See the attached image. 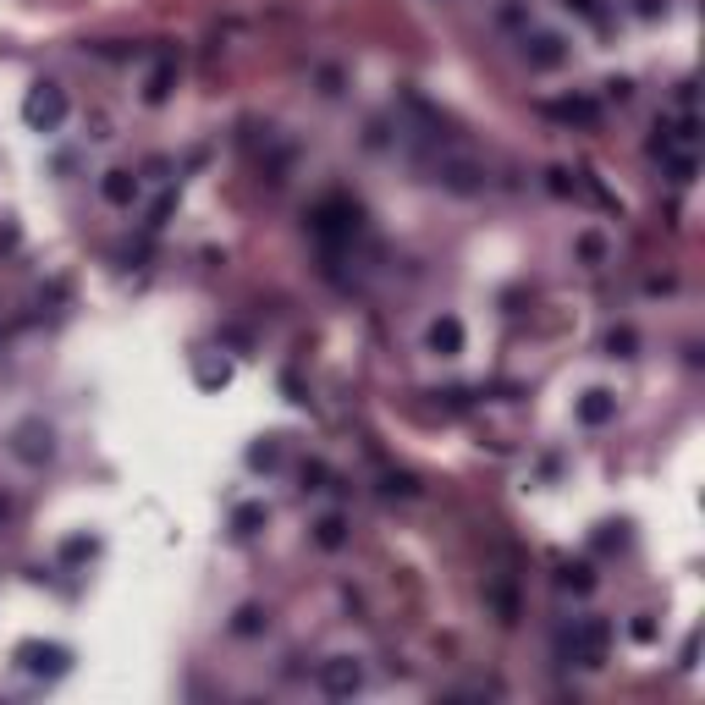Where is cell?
<instances>
[{"instance_id":"obj_1","label":"cell","mask_w":705,"mask_h":705,"mask_svg":"<svg viewBox=\"0 0 705 705\" xmlns=\"http://www.w3.org/2000/svg\"><path fill=\"white\" fill-rule=\"evenodd\" d=\"M309 232H314L319 243H352V237H359V204H347V199H326V204H314Z\"/></svg>"},{"instance_id":"obj_2","label":"cell","mask_w":705,"mask_h":705,"mask_svg":"<svg viewBox=\"0 0 705 705\" xmlns=\"http://www.w3.org/2000/svg\"><path fill=\"white\" fill-rule=\"evenodd\" d=\"M22 121L34 127V133H55V127L67 121V94H61V83H34V88H28Z\"/></svg>"},{"instance_id":"obj_3","label":"cell","mask_w":705,"mask_h":705,"mask_svg":"<svg viewBox=\"0 0 705 705\" xmlns=\"http://www.w3.org/2000/svg\"><path fill=\"white\" fill-rule=\"evenodd\" d=\"M606 645H612V623H601V618H585L579 628L568 634V656L579 661V667H601L606 661Z\"/></svg>"},{"instance_id":"obj_4","label":"cell","mask_w":705,"mask_h":705,"mask_svg":"<svg viewBox=\"0 0 705 705\" xmlns=\"http://www.w3.org/2000/svg\"><path fill=\"white\" fill-rule=\"evenodd\" d=\"M694 144H700V121L694 116H667L661 127H656V154L667 160V154H694Z\"/></svg>"},{"instance_id":"obj_5","label":"cell","mask_w":705,"mask_h":705,"mask_svg":"<svg viewBox=\"0 0 705 705\" xmlns=\"http://www.w3.org/2000/svg\"><path fill=\"white\" fill-rule=\"evenodd\" d=\"M319 689L326 694H359L364 689V667L352 661V656H331V661H319Z\"/></svg>"},{"instance_id":"obj_6","label":"cell","mask_w":705,"mask_h":705,"mask_svg":"<svg viewBox=\"0 0 705 705\" xmlns=\"http://www.w3.org/2000/svg\"><path fill=\"white\" fill-rule=\"evenodd\" d=\"M524 61H529L535 72H552V67H562V61H568V45L557 34H524Z\"/></svg>"},{"instance_id":"obj_7","label":"cell","mask_w":705,"mask_h":705,"mask_svg":"<svg viewBox=\"0 0 705 705\" xmlns=\"http://www.w3.org/2000/svg\"><path fill=\"white\" fill-rule=\"evenodd\" d=\"M12 452H17L22 463H45V458H50V425H39V419L17 425V435H12Z\"/></svg>"},{"instance_id":"obj_8","label":"cell","mask_w":705,"mask_h":705,"mask_svg":"<svg viewBox=\"0 0 705 705\" xmlns=\"http://www.w3.org/2000/svg\"><path fill=\"white\" fill-rule=\"evenodd\" d=\"M100 199L116 204V210L138 204V177H133V171H105V177H100Z\"/></svg>"},{"instance_id":"obj_9","label":"cell","mask_w":705,"mask_h":705,"mask_svg":"<svg viewBox=\"0 0 705 705\" xmlns=\"http://www.w3.org/2000/svg\"><path fill=\"white\" fill-rule=\"evenodd\" d=\"M441 182L458 187V194H479V187H485V171L469 166V160H441Z\"/></svg>"},{"instance_id":"obj_10","label":"cell","mask_w":705,"mask_h":705,"mask_svg":"<svg viewBox=\"0 0 705 705\" xmlns=\"http://www.w3.org/2000/svg\"><path fill=\"white\" fill-rule=\"evenodd\" d=\"M22 661H28V672H39V678H55V672H67V651H61V645H28Z\"/></svg>"},{"instance_id":"obj_11","label":"cell","mask_w":705,"mask_h":705,"mask_svg":"<svg viewBox=\"0 0 705 705\" xmlns=\"http://www.w3.org/2000/svg\"><path fill=\"white\" fill-rule=\"evenodd\" d=\"M430 347L446 352V359H452V352H463V319H452V314L435 319V326H430Z\"/></svg>"},{"instance_id":"obj_12","label":"cell","mask_w":705,"mask_h":705,"mask_svg":"<svg viewBox=\"0 0 705 705\" xmlns=\"http://www.w3.org/2000/svg\"><path fill=\"white\" fill-rule=\"evenodd\" d=\"M618 413V397L612 392H585V402H579V419L585 425H606Z\"/></svg>"},{"instance_id":"obj_13","label":"cell","mask_w":705,"mask_h":705,"mask_svg":"<svg viewBox=\"0 0 705 705\" xmlns=\"http://www.w3.org/2000/svg\"><path fill=\"white\" fill-rule=\"evenodd\" d=\"M552 116H557V121L595 127V121H601V105H595V100H557V105H552Z\"/></svg>"},{"instance_id":"obj_14","label":"cell","mask_w":705,"mask_h":705,"mask_svg":"<svg viewBox=\"0 0 705 705\" xmlns=\"http://www.w3.org/2000/svg\"><path fill=\"white\" fill-rule=\"evenodd\" d=\"M314 540H319L326 552H342V546H347V518H342V512H326V518L314 524Z\"/></svg>"},{"instance_id":"obj_15","label":"cell","mask_w":705,"mask_h":705,"mask_svg":"<svg viewBox=\"0 0 705 705\" xmlns=\"http://www.w3.org/2000/svg\"><path fill=\"white\" fill-rule=\"evenodd\" d=\"M171 83H177V61H160V67L149 72V88H144V100H149V105H160V100H166V94H171Z\"/></svg>"},{"instance_id":"obj_16","label":"cell","mask_w":705,"mask_h":705,"mask_svg":"<svg viewBox=\"0 0 705 705\" xmlns=\"http://www.w3.org/2000/svg\"><path fill=\"white\" fill-rule=\"evenodd\" d=\"M661 166H667V177H672V182H694V171H700V160H694V154H667V160H661Z\"/></svg>"},{"instance_id":"obj_17","label":"cell","mask_w":705,"mask_h":705,"mask_svg":"<svg viewBox=\"0 0 705 705\" xmlns=\"http://www.w3.org/2000/svg\"><path fill=\"white\" fill-rule=\"evenodd\" d=\"M562 590L590 595V590H595V573H590V568H568V573H562Z\"/></svg>"},{"instance_id":"obj_18","label":"cell","mask_w":705,"mask_h":705,"mask_svg":"<svg viewBox=\"0 0 705 705\" xmlns=\"http://www.w3.org/2000/svg\"><path fill=\"white\" fill-rule=\"evenodd\" d=\"M579 260H585V265H601V260H606V243H601L595 232H585V237H579Z\"/></svg>"},{"instance_id":"obj_19","label":"cell","mask_w":705,"mask_h":705,"mask_svg":"<svg viewBox=\"0 0 705 705\" xmlns=\"http://www.w3.org/2000/svg\"><path fill=\"white\" fill-rule=\"evenodd\" d=\"M232 628H237V634H260V628H265V612H260V606H243Z\"/></svg>"},{"instance_id":"obj_20","label":"cell","mask_w":705,"mask_h":705,"mask_svg":"<svg viewBox=\"0 0 705 705\" xmlns=\"http://www.w3.org/2000/svg\"><path fill=\"white\" fill-rule=\"evenodd\" d=\"M606 352H612V359H628V352H634V331H612V336H606Z\"/></svg>"},{"instance_id":"obj_21","label":"cell","mask_w":705,"mask_h":705,"mask_svg":"<svg viewBox=\"0 0 705 705\" xmlns=\"http://www.w3.org/2000/svg\"><path fill=\"white\" fill-rule=\"evenodd\" d=\"M628 634L639 639V645H651V639H656V618H634V623H628Z\"/></svg>"},{"instance_id":"obj_22","label":"cell","mask_w":705,"mask_h":705,"mask_svg":"<svg viewBox=\"0 0 705 705\" xmlns=\"http://www.w3.org/2000/svg\"><path fill=\"white\" fill-rule=\"evenodd\" d=\"M253 524H265V507H237V529H253Z\"/></svg>"},{"instance_id":"obj_23","label":"cell","mask_w":705,"mask_h":705,"mask_svg":"<svg viewBox=\"0 0 705 705\" xmlns=\"http://www.w3.org/2000/svg\"><path fill=\"white\" fill-rule=\"evenodd\" d=\"M568 12H579V17H601V0H562Z\"/></svg>"},{"instance_id":"obj_24","label":"cell","mask_w":705,"mask_h":705,"mask_svg":"<svg viewBox=\"0 0 705 705\" xmlns=\"http://www.w3.org/2000/svg\"><path fill=\"white\" fill-rule=\"evenodd\" d=\"M303 485H309V491H319V485H326V469L309 463V469H303Z\"/></svg>"},{"instance_id":"obj_25","label":"cell","mask_w":705,"mask_h":705,"mask_svg":"<svg viewBox=\"0 0 705 705\" xmlns=\"http://www.w3.org/2000/svg\"><path fill=\"white\" fill-rule=\"evenodd\" d=\"M639 12H645V17H656V12H661V0H639Z\"/></svg>"},{"instance_id":"obj_26","label":"cell","mask_w":705,"mask_h":705,"mask_svg":"<svg viewBox=\"0 0 705 705\" xmlns=\"http://www.w3.org/2000/svg\"><path fill=\"white\" fill-rule=\"evenodd\" d=\"M0 518H6V502H0Z\"/></svg>"}]
</instances>
